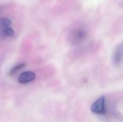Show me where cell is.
<instances>
[{"label":"cell","instance_id":"1","mask_svg":"<svg viewBox=\"0 0 123 122\" xmlns=\"http://www.w3.org/2000/svg\"><path fill=\"white\" fill-rule=\"evenodd\" d=\"M87 30L81 26L74 28L68 35V42L71 45L76 46L81 44L87 38Z\"/></svg>","mask_w":123,"mask_h":122},{"label":"cell","instance_id":"2","mask_svg":"<svg viewBox=\"0 0 123 122\" xmlns=\"http://www.w3.org/2000/svg\"><path fill=\"white\" fill-rule=\"evenodd\" d=\"M91 110L93 113L97 114H104L106 112L105 97L102 96L96 100L91 106Z\"/></svg>","mask_w":123,"mask_h":122},{"label":"cell","instance_id":"3","mask_svg":"<svg viewBox=\"0 0 123 122\" xmlns=\"http://www.w3.org/2000/svg\"><path fill=\"white\" fill-rule=\"evenodd\" d=\"M112 59L113 64L116 66H119L123 63V41L115 47Z\"/></svg>","mask_w":123,"mask_h":122},{"label":"cell","instance_id":"4","mask_svg":"<svg viewBox=\"0 0 123 122\" xmlns=\"http://www.w3.org/2000/svg\"><path fill=\"white\" fill-rule=\"evenodd\" d=\"M35 79V74L31 71H25L20 74L18 78V82L21 84H27L32 82Z\"/></svg>","mask_w":123,"mask_h":122},{"label":"cell","instance_id":"5","mask_svg":"<svg viewBox=\"0 0 123 122\" xmlns=\"http://www.w3.org/2000/svg\"><path fill=\"white\" fill-rule=\"evenodd\" d=\"M14 31L12 28L7 27L2 29H0V36L3 38H8L14 35Z\"/></svg>","mask_w":123,"mask_h":122},{"label":"cell","instance_id":"6","mask_svg":"<svg viewBox=\"0 0 123 122\" xmlns=\"http://www.w3.org/2000/svg\"><path fill=\"white\" fill-rule=\"evenodd\" d=\"M25 66H26V63H25L17 64V65H15L9 70V74L11 75V76H12V75H14V73H17L19 70H21V69H22L23 68H25Z\"/></svg>","mask_w":123,"mask_h":122},{"label":"cell","instance_id":"7","mask_svg":"<svg viewBox=\"0 0 123 122\" xmlns=\"http://www.w3.org/2000/svg\"><path fill=\"white\" fill-rule=\"evenodd\" d=\"M12 24V21L7 17H0V29L9 27Z\"/></svg>","mask_w":123,"mask_h":122},{"label":"cell","instance_id":"8","mask_svg":"<svg viewBox=\"0 0 123 122\" xmlns=\"http://www.w3.org/2000/svg\"><path fill=\"white\" fill-rule=\"evenodd\" d=\"M1 9H2V6H0V11H1Z\"/></svg>","mask_w":123,"mask_h":122}]
</instances>
